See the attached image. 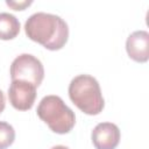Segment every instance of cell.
Returning a JSON list of instances; mask_svg holds the SVG:
<instances>
[{
  "mask_svg": "<svg viewBox=\"0 0 149 149\" xmlns=\"http://www.w3.org/2000/svg\"><path fill=\"white\" fill-rule=\"evenodd\" d=\"M26 35L48 50L62 49L69 38V27L58 15L37 12L24 23Z\"/></svg>",
  "mask_w": 149,
  "mask_h": 149,
  "instance_id": "obj_1",
  "label": "cell"
},
{
  "mask_svg": "<svg viewBox=\"0 0 149 149\" xmlns=\"http://www.w3.org/2000/svg\"><path fill=\"white\" fill-rule=\"evenodd\" d=\"M69 97L81 112L88 115L99 114L105 106L100 85L90 74H79L71 80Z\"/></svg>",
  "mask_w": 149,
  "mask_h": 149,
  "instance_id": "obj_2",
  "label": "cell"
},
{
  "mask_svg": "<svg viewBox=\"0 0 149 149\" xmlns=\"http://www.w3.org/2000/svg\"><path fill=\"white\" fill-rule=\"evenodd\" d=\"M38 118L56 134H68L76 123L73 111L58 95H45L37 106Z\"/></svg>",
  "mask_w": 149,
  "mask_h": 149,
  "instance_id": "obj_3",
  "label": "cell"
},
{
  "mask_svg": "<svg viewBox=\"0 0 149 149\" xmlns=\"http://www.w3.org/2000/svg\"><path fill=\"white\" fill-rule=\"evenodd\" d=\"M12 80H24L34 86H40L44 78V68L40 59L30 54L17 56L10 65Z\"/></svg>",
  "mask_w": 149,
  "mask_h": 149,
  "instance_id": "obj_4",
  "label": "cell"
},
{
  "mask_svg": "<svg viewBox=\"0 0 149 149\" xmlns=\"http://www.w3.org/2000/svg\"><path fill=\"white\" fill-rule=\"evenodd\" d=\"M10 105L17 111H28L36 99V86L24 80H12L8 88Z\"/></svg>",
  "mask_w": 149,
  "mask_h": 149,
  "instance_id": "obj_5",
  "label": "cell"
},
{
  "mask_svg": "<svg viewBox=\"0 0 149 149\" xmlns=\"http://www.w3.org/2000/svg\"><path fill=\"white\" fill-rule=\"evenodd\" d=\"M95 149H115L120 142V129L115 123L100 122L91 134Z\"/></svg>",
  "mask_w": 149,
  "mask_h": 149,
  "instance_id": "obj_6",
  "label": "cell"
},
{
  "mask_svg": "<svg viewBox=\"0 0 149 149\" xmlns=\"http://www.w3.org/2000/svg\"><path fill=\"white\" fill-rule=\"evenodd\" d=\"M128 56L139 63H146L149 59V34L146 30L132 33L126 41Z\"/></svg>",
  "mask_w": 149,
  "mask_h": 149,
  "instance_id": "obj_7",
  "label": "cell"
},
{
  "mask_svg": "<svg viewBox=\"0 0 149 149\" xmlns=\"http://www.w3.org/2000/svg\"><path fill=\"white\" fill-rule=\"evenodd\" d=\"M20 33L19 20L9 13H0V40H13Z\"/></svg>",
  "mask_w": 149,
  "mask_h": 149,
  "instance_id": "obj_8",
  "label": "cell"
},
{
  "mask_svg": "<svg viewBox=\"0 0 149 149\" xmlns=\"http://www.w3.org/2000/svg\"><path fill=\"white\" fill-rule=\"evenodd\" d=\"M15 140V130L12 125L0 121V149H6L13 144Z\"/></svg>",
  "mask_w": 149,
  "mask_h": 149,
  "instance_id": "obj_9",
  "label": "cell"
},
{
  "mask_svg": "<svg viewBox=\"0 0 149 149\" xmlns=\"http://www.w3.org/2000/svg\"><path fill=\"white\" fill-rule=\"evenodd\" d=\"M7 6L12 7L14 10H23L26 7L30 6L33 3V1H6Z\"/></svg>",
  "mask_w": 149,
  "mask_h": 149,
  "instance_id": "obj_10",
  "label": "cell"
},
{
  "mask_svg": "<svg viewBox=\"0 0 149 149\" xmlns=\"http://www.w3.org/2000/svg\"><path fill=\"white\" fill-rule=\"evenodd\" d=\"M5 106H6V99H5V94L3 92L0 90V113L5 109Z\"/></svg>",
  "mask_w": 149,
  "mask_h": 149,
  "instance_id": "obj_11",
  "label": "cell"
},
{
  "mask_svg": "<svg viewBox=\"0 0 149 149\" xmlns=\"http://www.w3.org/2000/svg\"><path fill=\"white\" fill-rule=\"evenodd\" d=\"M51 149H69V148L65 147V146H61V144H59V146H55V147H52Z\"/></svg>",
  "mask_w": 149,
  "mask_h": 149,
  "instance_id": "obj_12",
  "label": "cell"
}]
</instances>
